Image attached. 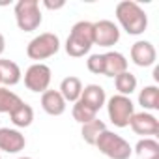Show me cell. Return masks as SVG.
<instances>
[{"mask_svg":"<svg viewBox=\"0 0 159 159\" xmlns=\"http://www.w3.org/2000/svg\"><path fill=\"white\" fill-rule=\"evenodd\" d=\"M116 19L120 26L129 34V36H140L148 28V15L146 11L133 0H122L116 4Z\"/></svg>","mask_w":159,"mask_h":159,"instance_id":"cell-1","label":"cell"},{"mask_svg":"<svg viewBox=\"0 0 159 159\" xmlns=\"http://www.w3.org/2000/svg\"><path fill=\"white\" fill-rule=\"evenodd\" d=\"M92 45H94V23L90 21L75 23L66 41V52L73 58H81L90 52Z\"/></svg>","mask_w":159,"mask_h":159,"instance_id":"cell-2","label":"cell"},{"mask_svg":"<svg viewBox=\"0 0 159 159\" xmlns=\"http://www.w3.org/2000/svg\"><path fill=\"white\" fill-rule=\"evenodd\" d=\"M96 148L103 155H107L109 159H129L131 153H133L131 144L124 137H120V135H116L114 131H109V129H105L98 137Z\"/></svg>","mask_w":159,"mask_h":159,"instance_id":"cell-3","label":"cell"},{"mask_svg":"<svg viewBox=\"0 0 159 159\" xmlns=\"http://www.w3.org/2000/svg\"><path fill=\"white\" fill-rule=\"evenodd\" d=\"M15 21L23 32H34L39 28L43 15L38 0H19L15 4Z\"/></svg>","mask_w":159,"mask_h":159,"instance_id":"cell-4","label":"cell"},{"mask_svg":"<svg viewBox=\"0 0 159 159\" xmlns=\"http://www.w3.org/2000/svg\"><path fill=\"white\" fill-rule=\"evenodd\" d=\"M60 51V38L52 32H43L39 36H36L28 45H26V54L30 60H47L51 56H54Z\"/></svg>","mask_w":159,"mask_h":159,"instance_id":"cell-5","label":"cell"},{"mask_svg":"<svg viewBox=\"0 0 159 159\" xmlns=\"http://www.w3.org/2000/svg\"><path fill=\"white\" fill-rule=\"evenodd\" d=\"M107 112H109V120L112 122V125L127 127L131 122V116L135 114V105L131 98L116 94L107 101Z\"/></svg>","mask_w":159,"mask_h":159,"instance_id":"cell-6","label":"cell"},{"mask_svg":"<svg viewBox=\"0 0 159 159\" xmlns=\"http://www.w3.org/2000/svg\"><path fill=\"white\" fill-rule=\"evenodd\" d=\"M51 79H52L51 67H49L47 64L36 62V64H32V66L25 71V86H26L30 92L43 94L45 90H49Z\"/></svg>","mask_w":159,"mask_h":159,"instance_id":"cell-7","label":"cell"},{"mask_svg":"<svg viewBox=\"0 0 159 159\" xmlns=\"http://www.w3.org/2000/svg\"><path fill=\"white\" fill-rule=\"evenodd\" d=\"M120 41V28L109 21V19H103V21H98L94 23V45H99V47H112Z\"/></svg>","mask_w":159,"mask_h":159,"instance_id":"cell-8","label":"cell"},{"mask_svg":"<svg viewBox=\"0 0 159 159\" xmlns=\"http://www.w3.org/2000/svg\"><path fill=\"white\" fill-rule=\"evenodd\" d=\"M131 129L137 133V135H142L144 139H152L155 135H159V120L152 114V112H135L131 116V122H129Z\"/></svg>","mask_w":159,"mask_h":159,"instance_id":"cell-9","label":"cell"},{"mask_svg":"<svg viewBox=\"0 0 159 159\" xmlns=\"http://www.w3.org/2000/svg\"><path fill=\"white\" fill-rule=\"evenodd\" d=\"M155 58H157V51L150 41L139 39V41H135L131 45V60H133L135 66L150 67V66L155 64Z\"/></svg>","mask_w":159,"mask_h":159,"instance_id":"cell-10","label":"cell"},{"mask_svg":"<svg viewBox=\"0 0 159 159\" xmlns=\"http://www.w3.org/2000/svg\"><path fill=\"white\" fill-rule=\"evenodd\" d=\"M26 139L19 129L11 127H0V150L6 153H19L25 150Z\"/></svg>","mask_w":159,"mask_h":159,"instance_id":"cell-11","label":"cell"},{"mask_svg":"<svg viewBox=\"0 0 159 159\" xmlns=\"http://www.w3.org/2000/svg\"><path fill=\"white\" fill-rule=\"evenodd\" d=\"M127 71V58L118 51H109L103 54V75L105 77H118L120 73Z\"/></svg>","mask_w":159,"mask_h":159,"instance_id":"cell-12","label":"cell"},{"mask_svg":"<svg viewBox=\"0 0 159 159\" xmlns=\"http://www.w3.org/2000/svg\"><path fill=\"white\" fill-rule=\"evenodd\" d=\"M79 101H83L86 107H90L92 111L98 112L107 103V94H105L103 86H99V84H86V86H83V94L79 98Z\"/></svg>","mask_w":159,"mask_h":159,"instance_id":"cell-13","label":"cell"},{"mask_svg":"<svg viewBox=\"0 0 159 159\" xmlns=\"http://www.w3.org/2000/svg\"><path fill=\"white\" fill-rule=\"evenodd\" d=\"M66 99L62 98V94L58 90H45L41 94V109L51 114V116H60L66 112Z\"/></svg>","mask_w":159,"mask_h":159,"instance_id":"cell-14","label":"cell"},{"mask_svg":"<svg viewBox=\"0 0 159 159\" xmlns=\"http://www.w3.org/2000/svg\"><path fill=\"white\" fill-rule=\"evenodd\" d=\"M58 92L62 94V98L66 99V103L67 101L69 103H75V101H79V98H81V94H83V81L79 77L69 75V77L62 79Z\"/></svg>","mask_w":159,"mask_h":159,"instance_id":"cell-15","label":"cell"},{"mask_svg":"<svg viewBox=\"0 0 159 159\" xmlns=\"http://www.w3.org/2000/svg\"><path fill=\"white\" fill-rule=\"evenodd\" d=\"M21 79H23L21 67L13 60L0 58V83L6 86H15L21 83Z\"/></svg>","mask_w":159,"mask_h":159,"instance_id":"cell-16","label":"cell"},{"mask_svg":"<svg viewBox=\"0 0 159 159\" xmlns=\"http://www.w3.org/2000/svg\"><path fill=\"white\" fill-rule=\"evenodd\" d=\"M139 105L150 112V111H157L159 109V88L155 84H148L139 92Z\"/></svg>","mask_w":159,"mask_h":159,"instance_id":"cell-17","label":"cell"},{"mask_svg":"<svg viewBox=\"0 0 159 159\" xmlns=\"http://www.w3.org/2000/svg\"><path fill=\"white\" fill-rule=\"evenodd\" d=\"M10 118H11V124L15 127H28L34 122V109L23 101L13 112H10Z\"/></svg>","mask_w":159,"mask_h":159,"instance_id":"cell-18","label":"cell"},{"mask_svg":"<svg viewBox=\"0 0 159 159\" xmlns=\"http://www.w3.org/2000/svg\"><path fill=\"white\" fill-rule=\"evenodd\" d=\"M105 129H107L105 122H103V120H98V118L92 120V122H88V124H83V127H81L83 140H84L86 144H90V146H96L98 137H99Z\"/></svg>","mask_w":159,"mask_h":159,"instance_id":"cell-19","label":"cell"},{"mask_svg":"<svg viewBox=\"0 0 159 159\" xmlns=\"http://www.w3.org/2000/svg\"><path fill=\"white\" fill-rule=\"evenodd\" d=\"M114 86H116L120 96H127L129 98L137 90V77L131 71H124L118 77H114Z\"/></svg>","mask_w":159,"mask_h":159,"instance_id":"cell-20","label":"cell"},{"mask_svg":"<svg viewBox=\"0 0 159 159\" xmlns=\"http://www.w3.org/2000/svg\"><path fill=\"white\" fill-rule=\"evenodd\" d=\"M135 152L140 159H159V142L155 139H140L135 146Z\"/></svg>","mask_w":159,"mask_h":159,"instance_id":"cell-21","label":"cell"},{"mask_svg":"<svg viewBox=\"0 0 159 159\" xmlns=\"http://www.w3.org/2000/svg\"><path fill=\"white\" fill-rule=\"evenodd\" d=\"M21 103H23V99H21L15 92H11V90L6 88V86H0V112L10 114V112H13Z\"/></svg>","mask_w":159,"mask_h":159,"instance_id":"cell-22","label":"cell"},{"mask_svg":"<svg viewBox=\"0 0 159 159\" xmlns=\"http://www.w3.org/2000/svg\"><path fill=\"white\" fill-rule=\"evenodd\" d=\"M71 114H73V120H77L81 125H83V124H88V122H92V120L98 118V112L92 111L90 107H86L83 101H75V103H73Z\"/></svg>","mask_w":159,"mask_h":159,"instance_id":"cell-23","label":"cell"},{"mask_svg":"<svg viewBox=\"0 0 159 159\" xmlns=\"http://www.w3.org/2000/svg\"><path fill=\"white\" fill-rule=\"evenodd\" d=\"M86 67L94 75H103V54H90L86 60Z\"/></svg>","mask_w":159,"mask_h":159,"instance_id":"cell-24","label":"cell"},{"mask_svg":"<svg viewBox=\"0 0 159 159\" xmlns=\"http://www.w3.org/2000/svg\"><path fill=\"white\" fill-rule=\"evenodd\" d=\"M43 6L45 8H49V10H60V8H64L66 6V2H64V0H60V2H49V0H45V2H43Z\"/></svg>","mask_w":159,"mask_h":159,"instance_id":"cell-25","label":"cell"},{"mask_svg":"<svg viewBox=\"0 0 159 159\" xmlns=\"http://www.w3.org/2000/svg\"><path fill=\"white\" fill-rule=\"evenodd\" d=\"M6 51V39H4V36L0 34V56H2V52Z\"/></svg>","mask_w":159,"mask_h":159,"instance_id":"cell-26","label":"cell"},{"mask_svg":"<svg viewBox=\"0 0 159 159\" xmlns=\"http://www.w3.org/2000/svg\"><path fill=\"white\" fill-rule=\"evenodd\" d=\"M19 159H32V157H19Z\"/></svg>","mask_w":159,"mask_h":159,"instance_id":"cell-27","label":"cell"},{"mask_svg":"<svg viewBox=\"0 0 159 159\" xmlns=\"http://www.w3.org/2000/svg\"><path fill=\"white\" fill-rule=\"evenodd\" d=\"M0 159H2V157H0Z\"/></svg>","mask_w":159,"mask_h":159,"instance_id":"cell-28","label":"cell"},{"mask_svg":"<svg viewBox=\"0 0 159 159\" xmlns=\"http://www.w3.org/2000/svg\"><path fill=\"white\" fill-rule=\"evenodd\" d=\"M0 84H2V83H0Z\"/></svg>","mask_w":159,"mask_h":159,"instance_id":"cell-29","label":"cell"}]
</instances>
